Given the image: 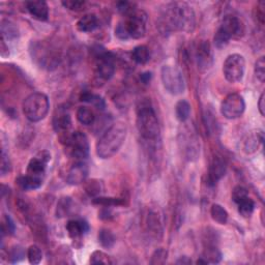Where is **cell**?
Wrapping results in <instances>:
<instances>
[{
  "label": "cell",
  "instance_id": "8",
  "mask_svg": "<svg viewBox=\"0 0 265 265\" xmlns=\"http://www.w3.org/2000/svg\"><path fill=\"white\" fill-rule=\"evenodd\" d=\"M115 73V59L110 52L100 51L95 56L94 81L97 86L105 84Z\"/></svg>",
  "mask_w": 265,
  "mask_h": 265
},
{
  "label": "cell",
  "instance_id": "26",
  "mask_svg": "<svg viewBox=\"0 0 265 265\" xmlns=\"http://www.w3.org/2000/svg\"><path fill=\"white\" fill-rule=\"evenodd\" d=\"M79 123L83 125H93L95 121V115L92 109L87 107H80L76 113Z\"/></svg>",
  "mask_w": 265,
  "mask_h": 265
},
{
  "label": "cell",
  "instance_id": "12",
  "mask_svg": "<svg viewBox=\"0 0 265 265\" xmlns=\"http://www.w3.org/2000/svg\"><path fill=\"white\" fill-rule=\"evenodd\" d=\"M218 28H221L231 40H239L246 33V26L244 22L238 17L233 16V15L226 16L222 21L221 26Z\"/></svg>",
  "mask_w": 265,
  "mask_h": 265
},
{
  "label": "cell",
  "instance_id": "23",
  "mask_svg": "<svg viewBox=\"0 0 265 265\" xmlns=\"http://www.w3.org/2000/svg\"><path fill=\"white\" fill-rule=\"evenodd\" d=\"M0 27H1V37L5 41L16 40L17 37H19V29L12 21L2 20Z\"/></svg>",
  "mask_w": 265,
  "mask_h": 265
},
{
  "label": "cell",
  "instance_id": "22",
  "mask_svg": "<svg viewBox=\"0 0 265 265\" xmlns=\"http://www.w3.org/2000/svg\"><path fill=\"white\" fill-rule=\"evenodd\" d=\"M16 183L22 190L24 191L37 190V188H40L43 185V178L26 174V175L18 177L16 179Z\"/></svg>",
  "mask_w": 265,
  "mask_h": 265
},
{
  "label": "cell",
  "instance_id": "34",
  "mask_svg": "<svg viewBox=\"0 0 265 265\" xmlns=\"http://www.w3.org/2000/svg\"><path fill=\"white\" fill-rule=\"evenodd\" d=\"M94 204H97L103 207H111V206H118L123 205L124 202L119 198H111V197H95L93 199Z\"/></svg>",
  "mask_w": 265,
  "mask_h": 265
},
{
  "label": "cell",
  "instance_id": "5",
  "mask_svg": "<svg viewBox=\"0 0 265 265\" xmlns=\"http://www.w3.org/2000/svg\"><path fill=\"white\" fill-rule=\"evenodd\" d=\"M22 108L25 117L29 121L39 123L48 115L50 109L49 98L43 93H33L25 98Z\"/></svg>",
  "mask_w": 265,
  "mask_h": 265
},
{
  "label": "cell",
  "instance_id": "44",
  "mask_svg": "<svg viewBox=\"0 0 265 265\" xmlns=\"http://www.w3.org/2000/svg\"><path fill=\"white\" fill-rule=\"evenodd\" d=\"M24 257V251L23 249L20 247H14L10 253H9V258L12 263H16L19 260H21Z\"/></svg>",
  "mask_w": 265,
  "mask_h": 265
},
{
  "label": "cell",
  "instance_id": "48",
  "mask_svg": "<svg viewBox=\"0 0 265 265\" xmlns=\"http://www.w3.org/2000/svg\"><path fill=\"white\" fill-rule=\"evenodd\" d=\"M176 263L177 264H191L192 260L188 258V257L184 256V257H180V258L176 261Z\"/></svg>",
  "mask_w": 265,
  "mask_h": 265
},
{
  "label": "cell",
  "instance_id": "10",
  "mask_svg": "<svg viewBox=\"0 0 265 265\" xmlns=\"http://www.w3.org/2000/svg\"><path fill=\"white\" fill-rule=\"evenodd\" d=\"M246 60L245 57L234 53L226 58L223 64V73L226 80L230 83H238L245 76Z\"/></svg>",
  "mask_w": 265,
  "mask_h": 265
},
{
  "label": "cell",
  "instance_id": "29",
  "mask_svg": "<svg viewBox=\"0 0 265 265\" xmlns=\"http://www.w3.org/2000/svg\"><path fill=\"white\" fill-rule=\"evenodd\" d=\"M97 238H98V242H100L101 246L105 249H111L115 245V241H116L114 234L108 229L100 230Z\"/></svg>",
  "mask_w": 265,
  "mask_h": 265
},
{
  "label": "cell",
  "instance_id": "15",
  "mask_svg": "<svg viewBox=\"0 0 265 265\" xmlns=\"http://www.w3.org/2000/svg\"><path fill=\"white\" fill-rule=\"evenodd\" d=\"M88 176V167L83 161H77L72 167L67 170L66 181L71 186H78L83 183Z\"/></svg>",
  "mask_w": 265,
  "mask_h": 265
},
{
  "label": "cell",
  "instance_id": "27",
  "mask_svg": "<svg viewBox=\"0 0 265 265\" xmlns=\"http://www.w3.org/2000/svg\"><path fill=\"white\" fill-rule=\"evenodd\" d=\"M210 216L213 218L214 221L219 225H225L228 221L229 215L227 213V210L219 204H213V206L210 208Z\"/></svg>",
  "mask_w": 265,
  "mask_h": 265
},
{
  "label": "cell",
  "instance_id": "25",
  "mask_svg": "<svg viewBox=\"0 0 265 265\" xmlns=\"http://www.w3.org/2000/svg\"><path fill=\"white\" fill-rule=\"evenodd\" d=\"M191 105L186 100H180L175 105V115L180 123H186L191 115Z\"/></svg>",
  "mask_w": 265,
  "mask_h": 265
},
{
  "label": "cell",
  "instance_id": "3",
  "mask_svg": "<svg viewBox=\"0 0 265 265\" xmlns=\"http://www.w3.org/2000/svg\"><path fill=\"white\" fill-rule=\"evenodd\" d=\"M127 127L124 123L112 125L96 143V155L103 160L115 156L124 145L126 138Z\"/></svg>",
  "mask_w": 265,
  "mask_h": 265
},
{
  "label": "cell",
  "instance_id": "4",
  "mask_svg": "<svg viewBox=\"0 0 265 265\" xmlns=\"http://www.w3.org/2000/svg\"><path fill=\"white\" fill-rule=\"evenodd\" d=\"M137 128L143 138L156 139L160 133V125L156 111L149 100H142L137 106Z\"/></svg>",
  "mask_w": 265,
  "mask_h": 265
},
{
  "label": "cell",
  "instance_id": "16",
  "mask_svg": "<svg viewBox=\"0 0 265 265\" xmlns=\"http://www.w3.org/2000/svg\"><path fill=\"white\" fill-rule=\"evenodd\" d=\"M226 171H227L226 162L221 156H215L209 166L208 177H207L208 185L216 186L218 181L225 176Z\"/></svg>",
  "mask_w": 265,
  "mask_h": 265
},
{
  "label": "cell",
  "instance_id": "46",
  "mask_svg": "<svg viewBox=\"0 0 265 265\" xmlns=\"http://www.w3.org/2000/svg\"><path fill=\"white\" fill-rule=\"evenodd\" d=\"M258 109H259L260 114L264 116L265 115V94L264 93H262L260 95L259 102H258Z\"/></svg>",
  "mask_w": 265,
  "mask_h": 265
},
{
  "label": "cell",
  "instance_id": "18",
  "mask_svg": "<svg viewBox=\"0 0 265 265\" xmlns=\"http://www.w3.org/2000/svg\"><path fill=\"white\" fill-rule=\"evenodd\" d=\"M263 141H264L263 131L261 130L253 131L247 135L246 139L244 140V145H242V148H244V151L248 155L254 154L262 146Z\"/></svg>",
  "mask_w": 265,
  "mask_h": 265
},
{
  "label": "cell",
  "instance_id": "13",
  "mask_svg": "<svg viewBox=\"0 0 265 265\" xmlns=\"http://www.w3.org/2000/svg\"><path fill=\"white\" fill-rule=\"evenodd\" d=\"M51 161V154L48 150H42L29 161L26 174L43 178L46 173L47 165Z\"/></svg>",
  "mask_w": 265,
  "mask_h": 265
},
{
  "label": "cell",
  "instance_id": "31",
  "mask_svg": "<svg viewBox=\"0 0 265 265\" xmlns=\"http://www.w3.org/2000/svg\"><path fill=\"white\" fill-rule=\"evenodd\" d=\"M81 101L85 102V103H89L93 104L96 109L100 110H104L106 107V103L104 101V98L97 94H94L90 93H84L81 95Z\"/></svg>",
  "mask_w": 265,
  "mask_h": 265
},
{
  "label": "cell",
  "instance_id": "38",
  "mask_svg": "<svg viewBox=\"0 0 265 265\" xmlns=\"http://www.w3.org/2000/svg\"><path fill=\"white\" fill-rule=\"evenodd\" d=\"M71 206H72L71 198H62L59 201L58 205H57V217H59V218L67 217V215H69V211L72 208Z\"/></svg>",
  "mask_w": 265,
  "mask_h": 265
},
{
  "label": "cell",
  "instance_id": "36",
  "mask_svg": "<svg viewBox=\"0 0 265 265\" xmlns=\"http://www.w3.org/2000/svg\"><path fill=\"white\" fill-rule=\"evenodd\" d=\"M90 263L92 264H112L111 257L104 253L103 251H94L90 256Z\"/></svg>",
  "mask_w": 265,
  "mask_h": 265
},
{
  "label": "cell",
  "instance_id": "32",
  "mask_svg": "<svg viewBox=\"0 0 265 265\" xmlns=\"http://www.w3.org/2000/svg\"><path fill=\"white\" fill-rule=\"evenodd\" d=\"M84 188L86 194L89 197L95 198V197H98V195L103 191V183L97 179H92L85 184Z\"/></svg>",
  "mask_w": 265,
  "mask_h": 265
},
{
  "label": "cell",
  "instance_id": "30",
  "mask_svg": "<svg viewBox=\"0 0 265 265\" xmlns=\"http://www.w3.org/2000/svg\"><path fill=\"white\" fill-rule=\"evenodd\" d=\"M238 206V213L241 217L244 218H249L255 210V202L253 199L247 197L246 199L241 200L239 203H237Z\"/></svg>",
  "mask_w": 265,
  "mask_h": 265
},
{
  "label": "cell",
  "instance_id": "47",
  "mask_svg": "<svg viewBox=\"0 0 265 265\" xmlns=\"http://www.w3.org/2000/svg\"><path fill=\"white\" fill-rule=\"evenodd\" d=\"M151 78H153V75H151V73H149V72L143 73L140 76V80H141V82L143 83V84H148V83L151 80Z\"/></svg>",
  "mask_w": 265,
  "mask_h": 265
},
{
  "label": "cell",
  "instance_id": "24",
  "mask_svg": "<svg viewBox=\"0 0 265 265\" xmlns=\"http://www.w3.org/2000/svg\"><path fill=\"white\" fill-rule=\"evenodd\" d=\"M132 59L138 64H145L150 59V50L145 45L135 47L132 52Z\"/></svg>",
  "mask_w": 265,
  "mask_h": 265
},
{
  "label": "cell",
  "instance_id": "49",
  "mask_svg": "<svg viewBox=\"0 0 265 265\" xmlns=\"http://www.w3.org/2000/svg\"><path fill=\"white\" fill-rule=\"evenodd\" d=\"M196 263H197V264H208V262H207L205 259H204L203 257H201L200 259L197 260V262H196Z\"/></svg>",
  "mask_w": 265,
  "mask_h": 265
},
{
  "label": "cell",
  "instance_id": "41",
  "mask_svg": "<svg viewBox=\"0 0 265 265\" xmlns=\"http://www.w3.org/2000/svg\"><path fill=\"white\" fill-rule=\"evenodd\" d=\"M255 76L260 82H264L265 80V59L264 57H260L255 63Z\"/></svg>",
  "mask_w": 265,
  "mask_h": 265
},
{
  "label": "cell",
  "instance_id": "20",
  "mask_svg": "<svg viewBox=\"0 0 265 265\" xmlns=\"http://www.w3.org/2000/svg\"><path fill=\"white\" fill-rule=\"evenodd\" d=\"M53 126L57 133H69L70 128L72 127V117L70 113L64 109H59L58 114H56L53 119Z\"/></svg>",
  "mask_w": 265,
  "mask_h": 265
},
{
  "label": "cell",
  "instance_id": "42",
  "mask_svg": "<svg viewBox=\"0 0 265 265\" xmlns=\"http://www.w3.org/2000/svg\"><path fill=\"white\" fill-rule=\"evenodd\" d=\"M167 251L164 249H157L156 251L151 256L150 264H164L167 260Z\"/></svg>",
  "mask_w": 265,
  "mask_h": 265
},
{
  "label": "cell",
  "instance_id": "19",
  "mask_svg": "<svg viewBox=\"0 0 265 265\" xmlns=\"http://www.w3.org/2000/svg\"><path fill=\"white\" fill-rule=\"evenodd\" d=\"M66 231L73 240H79L89 231V225L84 219H70L66 224Z\"/></svg>",
  "mask_w": 265,
  "mask_h": 265
},
{
  "label": "cell",
  "instance_id": "6",
  "mask_svg": "<svg viewBox=\"0 0 265 265\" xmlns=\"http://www.w3.org/2000/svg\"><path fill=\"white\" fill-rule=\"evenodd\" d=\"M65 146V153L76 161H83L89 155V142L87 136L82 132L65 133L60 136Z\"/></svg>",
  "mask_w": 265,
  "mask_h": 265
},
{
  "label": "cell",
  "instance_id": "7",
  "mask_svg": "<svg viewBox=\"0 0 265 265\" xmlns=\"http://www.w3.org/2000/svg\"><path fill=\"white\" fill-rule=\"evenodd\" d=\"M30 54L37 65L46 70L55 69L60 62L58 52L45 42H32Z\"/></svg>",
  "mask_w": 265,
  "mask_h": 265
},
{
  "label": "cell",
  "instance_id": "14",
  "mask_svg": "<svg viewBox=\"0 0 265 265\" xmlns=\"http://www.w3.org/2000/svg\"><path fill=\"white\" fill-rule=\"evenodd\" d=\"M196 62L198 69L202 72L209 70L214 62L213 51L210 44L206 41H202L196 49Z\"/></svg>",
  "mask_w": 265,
  "mask_h": 265
},
{
  "label": "cell",
  "instance_id": "35",
  "mask_svg": "<svg viewBox=\"0 0 265 265\" xmlns=\"http://www.w3.org/2000/svg\"><path fill=\"white\" fill-rule=\"evenodd\" d=\"M27 258L30 264L36 265L41 263L43 259V252L40 247H37L35 245L30 246L27 249Z\"/></svg>",
  "mask_w": 265,
  "mask_h": 265
},
{
  "label": "cell",
  "instance_id": "40",
  "mask_svg": "<svg viewBox=\"0 0 265 265\" xmlns=\"http://www.w3.org/2000/svg\"><path fill=\"white\" fill-rule=\"evenodd\" d=\"M62 4L65 7V9L73 11V12H80L84 10L86 5L85 1H80V0H65L62 1Z\"/></svg>",
  "mask_w": 265,
  "mask_h": 265
},
{
  "label": "cell",
  "instance_id": "1",
  "mask_svg": "<svg viewBox=\"0 0 265 265\" xmlns=\"http://www.w3.org/2000/svg\"><path fill=\"white\" fill-rule=\"evenodd\" d=\"M124 17L125 19L120 21L115 28V35L119 40H140L145 36L148 17L144 11L135 7Z\"/></svg>",
  "mask_w": 265,
  "mask_h": 265
},
{
  "label": "cell",
  "instance_id": "2",
  "mask_svg": "<svg viewBox=\"0 0 265 265\" xmlns=\"http://www.w3.org/2000/svg\"><path fill=\"white\" fill-rule=\"evenodd\" d=\"M165 19L167 26L184 32H192L196 27V16L193 7L186 2H172L166 7Z\"/></svg>",
  "mask_w": 265,
  "mask_h": 265
},
{
  "label": "cell",
  "instance_id": "33",
  "mask_svg": "<svg viewBox=\"0 0 265 265\" xmlns=\"http://www.w3.org/2000/svg\"><path fill=\"white\" fill-rule=\"evenodd\" d=\"M230 41H231L230 37L227 35L221 28H218L217 32L215 33V36H214L215 47L218 50H222L225 47L228 46V44L230 43Z\"/></svg>",
  "mask_w": 265,
  "mask_h": 265
},
{
  "label": "cell",
  "instance_id": "45",
  "mask_svg": "<svg viewBox=\"0 0 265 265\" xmlns=\"http://www.w3.org/2000/svg\"><path fill=\"white\" fill-rule=\"evenodd\" d=\"M0 55H1L3 58L9 57L10 52H9V47L6 46L5 40L1 37V42H0Z\"/></svg>",
  "mask_w": 265,
  "mask_h": 265
},
{
  "label": "cell",
  "instance_id": "17",
  "mask_svg": "<svg viewBox=\"0 0 265 265\" xmlns=\"http://www.w3.org/2000/svg\"><path fill=\"white\" fill-rule=\"evenodd\" d=\"M26 11L30 16L37 21H47L49 19V5L46 1H27Z\"/></svg>",
  "mask_w": 265,
  "mask_h": 265
},
{
  "label": "cell",
  "instance_id": "37",
  "mask_svg": "<svg viewBox=\"0 0 265 265\" xmlns=\"http://www.w3.org/2000/svg\"><path fill=\"white\" fill-rule=\"evenodd\" d=\"M16 231V225H15L13 218L10 216L4 215L3 221L1 224V233L2 235L7 234V235H13Z\"/></svg>",
  "mask_w": 265,
  "mask_h": 265
},
{
  "label": "cell",
  "instance_id": "39",
  "mask_svg": "<svg viewBox=\"0 0 265 265\" xmlns=\"http://www.w3.org/2000/svg\"><path fill=\"white\" fill-rule=\"evenodd\" d=\"M231 197H232V200L234 201V203L237 204L241 200H244L247 198V197H249V193H248L246 187H241V186H237L233 188Z\"/></svg>",
  "mask_w": 265,
  "mask_h": 265
},
{
  "label": "cell",
  "instance_id": "9",
  "mask_svg": "<svg viewBox=\"0 0 265 265\" xmlns=\"http://www.w3.org/2000/svg\"><path fill=\"white\" fill-rule=\"evenodd\" d=\"M161 80L164 88L168 94L172 95H179L185 93V78L177 67L164 65L161 70Z\"/></svg>",
  "mask_w": 265,
  "mask_h": 265
},
{
  "label": "cell",
  "instance_id": "43",
  "mask_svg": "<svg viewBox=\"0 0 265 265\" xmlns=\"http://www.w3.org/2000/svg\"><path fill=\"white\" fill-rule=\"evenodd\" d=\"M12 170V164L9 158V156L5 154V151L2 150L1 153V166H0V172H1V176H5Z\"/></svg>",
  "mask_w": 265,
  "mask_h": 265
},
{
  "label": "cell",
  "instance_id": "28",
  "mask_svg": "<svg viewBox=\"0 0 265 265\" xmlns=\"http://www.w3.org/2000/svg\"><path fill=\"white\" fill-rule=\"evenodd\" d=\"M203 258L208 263H218L222 260V253L214 245H207L203 252Z\"/></svg>",
  "mask_w": 265,
  "mask_h": 265
},
{
  "label": "cell",
  "instance_id": "11",
  "mask_svg": "<svg viewBox=\"0 0 265 265\" xmlns=\"http://www.w3.org/2000/svg\"><path fill=\"white\" fill-rule=\"evenodd\" d=\"M246 110L245 98L239 94H230L221 104V113L227 119H236L240 117Z\"/></svg>",
  "mask_w": 265,
  "mask_h": 265
},
{
  "label": "cell",
  "instance_id": "21",
  "mask_svg": "<svg viewBox=\"0 0 265 265\" xmlns=\"http://www.w3.org/2000/svg\"><path fill=\"white\" fill-rule=\"evenodd\" d=\"M98 25H100V23H98V19L96 17V15L86 14L77 21V23H76V28H77V30L80 32L90 33L94 31V30L98 27Z\"/></svg>",
  "mask_w": 265,
  "mask_h": 265
}]
</instances>
